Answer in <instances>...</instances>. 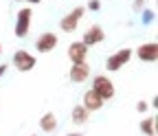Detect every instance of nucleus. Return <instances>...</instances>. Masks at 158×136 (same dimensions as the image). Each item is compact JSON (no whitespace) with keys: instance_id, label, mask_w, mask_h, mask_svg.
<instances>
[{"instance_id":"10","label":"nucleus","mask_w":158,"mask_h":136,"mask_svg":"<svg viewBox=\"0 0 158 136\" xmlns=\"http://www.w3.org/2000/svg\"><path fill=\"white\" fill-rule=\"evenodd\" d=\"M57 46V35L55 33H42L35 40V51L37 53H51Z\"/></svg>"},{"instance_id":"19","label":"nucleus","mask_w":158,"mask_h":136,"mask_svg":"<svg viewBox=\"0 0 158 136\" xmlns=\"http://www.w3.org/2000/svg\"><path fill=\"white\" fill-rule=\"evenodd\" d=\"M134 7H136V9H141V7H143V0H134Z\"/></svg>"},{"instance_id":"22","label":"nucleus","mask_w":158,"mask_h":136,"mask_svg":"<svg viewBox=\"0 0 158 136\" xmlns=\"http://www.w3.org/2000/svg\"><path fill=\"white\" fill-rule=\"evenodd\" d=\"M0 55H2V44H0Z\"/></svg>"},{"instance_id":"11","label":"nucleus","mask_w":158,"mask_h":136,"mask_svg":"<svg viewBox=\"0 0 158 136\" xmlns=\"http://www.w3.org/2000/svg\"><path fill=\"white\" fill-rule=\"evenodd\" d=\"M88 112H99V110H101L106 103H103V99H101V97H99L92 88L90 90H86V94H84V103H81Z\"/></svg>"},{"instance_id":"12","label":"nucleus","mask_w":158,"mask_h":136,"mask_svg":"<svg viewBox=\"0 0 158 136\" xmlns=\"http://www.w3.org/2000/svg\"><path fill=\"white\" fill-rule=\"evenodd\" d=\"M70 121L75 123V125H86L88 121H90V112L79 103V105H75L73 108V112H70Z\"/></svg>"},{"instance_id":"25","label":"nucleus","mask_w":158,"mask_h":136,"mask_svg":"<svg viewBox=\"0 0 158 136\" xmlns=\"http://www.w3.org/2000/svg\"><path fill=\"white\" fill-rule=\"evenodd\" d=\"M31 136H35V134H31Z\"/></svg>"},{"instance_id":"6","label":"nucleus","mask_w":158,"mask_h":136,"mask_svg":"<svg viewBox=\"0 0 158 136\" xmlns=\"http://www.w3.org/2000/svg\"><path fill=\"white\" fill-rule=\"evenodd\" d=\"M136 55L141 62H147V64H154L158 60V44L156 42H145L136 48Z\"/></svg>"},{"instance_id":"23","label":"nucleus","mask_w":158,"mask_h":136,"mask_svg":"<svg viewBox=\"0 0 158 136\" xmlns=\"http://www.w3.org/2000/svg\"><path fill=\"white\" fill-rule=\"evenodd\" d=\"M18 2H22V0H18Z\"/></svg>"},{"instance_id":"17","label":"nucleus","mask_w":158,"mask_h":136,"mask_svg":"<svg viewBox=\"0 0 158 136\" xmlns=\"http://www.w3.org/2000/svg\"><path fill=\"white\" fill-rule=\"evenodd\" d=\"M136 110H138V112H147V101H138Z\"/></svg>"},{"instance_id":"4","label":"nucleus","mask_w":158,"mask_h":136,"mask_svg":"<svg viewBox=\"0 0 158 136\" xmlns=\"http://www.w3.org/2000/svg\"><path fill=\"white\" fill-rule=\"evenodd\" d=\"M35 64H37L35 55H31L29 51H15V53H13V68H18L20 72H29V70H33Z\"/></svg>"},{"instance_id":"16","label":"nucleus","mask_w":158,"mask_h":136,"mask_svg":"<svg viewBox=\"0 0 158 136\" xmlns=\"http://www.w3.org/2000/svg\"><path fill=\"white\" fill-rule=\"evenodd\" d=\"M152 20H154V11H149V9H147V11L143 13V22H145V24H149Z\"/></svg>"},{"instance_id":"15","label":"nucleus","mask_w":158,"mask_h":136,"mask_svg":"<svg viewBox=\"0 0 158 136\" xmlns=\"http://www.w3.org/2000/svg\"><path fill=\"white\" fill-rule=\"evenodd\" d=\"M86 9H90V11H99V9H101V2H99V0H90Z\"/></svg>"},{"instance_id":"5","label":"nucleus","mask_w":158,"mask_h":136,"mask_svg":"<svg viewBox=\"0 0 158 136\" xmlns=\"http://www.w3.org/2000/svg\"><path fill=\"white\" fill-rule=\"evenodd\" d=\"M31 9L24 7V9H20L18 11V18H15V37H24L31 29Z\"/></svg>"},{"instance_id":"24","label":"nucleus","mask_w":158,"mask_h":136,"mask_svg":"<svg viewBox=\"0 0 158 136\" xmlns=\"http://www.w3.org/2000/svg\"><path fill=\"white\" fill-rule=\"evenodd\" d=\"M152 136H156V134H152Z\"/></svg>"},{"instance_id":"9","label":"nucleus","mask_w":158,"mask_h":136,"mask_svg":"<svg viewBox=\"0 0 158 136\" xmlns=\"http://www.w3.org/2000/svg\"><path fill=\"white\" fill-rule=\"evenodd\" d=\"M86 55H88V46L79 40V42H73L70 46H68V60L73 62V64H81V62H86Z\"/></svg>"},{"instance_id":"20","label":"nucleus","mask_w":158,"mask_h":136,"mask_svg":"<svg viewBox=\"0 0 158 136\" xmlns=\"http://www.w3.org/2000/svg\"><path fill=\"white\" fill-rule=\"evenodd\" d=\"M66 136H84L81 132H70V134H66Z\"/></svg>"},{"instance_id":"1","label":"nucleus","mask_w":158,"mask_h":136,"mask_svg":"<svg viewBox=\"0 0 158 136\" xmlns=\"http://www.w3.org/2000/svg\"><path fill=\"white\" fill-rule=\"evenodd\" d=\"M92 90L101 97L103 101L112 99L114 92H116V88H114V84H112V79H110L108 75H97V77H92Z\"/></svg>"},{"instance_id":"14","label":"nucleus","mask_w":158,"mask_h":136,"mask_svg":"<svg viewBox=\"0 0 158 136\" xmlns=\"http://www.w3.org/2000/svg\"><path fill=\"white\" fill-rule=\"evenodd\" d=\"M141 132H143L145 136L156 134V116H147V119L141 121Z\"/></svg>"},{"instance_id":"13","label":"nucleus","mask_w":158,"mask_h":136,"mask_svg":"<svg viewBox=\"0 0 158 136\" xmlns=\"http://www.w3.org/2000/svg\"><path fill=\"white\" fill-rule=\"evenodd\" d=\"M40 130L46 132V134H53V132L57 130V116H55L53 112L42 114V119H40Z\"/></svg>"},{"instance_id":"21","label":"nucleus","mask_w":158,"mask_h":136,"mask_svg":"<svg viewBox=\"0 0 158 136\" xmlns=\"http://www.w3.org/2000/svg\"><path fill=\"white\" fill-rule=\"evenodd\" d=\"M29 5H37V2H42V0H27Z\"/></svg>"},{"instance_id":"8","label":"nucleus","mask_w":158,"mask_h":136,"mask_svg":"<svg viewBox=\"0 0 158 136\" xmlns=\"http://www.w3.org/2000/svg\"><path fill=\"white\" fill-rule=\"evenodd\" d=\"M106 40V31L99 27V24H92L86 33H84V37H81V42L86 44V46H94V44H101Z\"/></svg>"},{"instance_id":"2","label":"nucleus","mask_w":158,"mask_h":136,"mask_svg":"<svg viewBox=\"0 0 158 136\" xmlns=\"http://www.w3.org/2000/svg\"><path fill=\"white\" fill-rule=\"evenodd\" d=\"M84 15H86V7H75L70 13H66L62 20H59V29L66 31V33H73V31L77 29L79 20H81Z\"/></svg>"},{"instance_id":"3","label":"nucleus","mask_w":158,"mask_h":136,"mask_svg":"<svg viewBox=\"0 0 158 136\" xmlns=\"http://www.w3.org/2000/svg\"><path fill=\"white\" fill-rule=\"evenodd\" d=\"M130 57H132V48H121V51L112 53L108 60H106V68H108L110 72H116V70H121V68L130 62Z\"/></svg>"},{"instance_id":"7","label":"nucleus","mask_w":158,"mask_h":136,"mask_svg":"<svg viewBox=\"0 0 158 136\" xmlns=\"http://www.w3.org/2000/svg\"><path fill=\"white\" fill-rule=\"evenodd\" d=\"M68 77H70V81H73V84H84V81H88V77H90V64H88V62L73 64Z\"/></svg>"},{"instance_id":"18","label":"nucleus","mask_w":158,"mask_h":136,"mask_svg":"<svg viewBox=\"0 0 158 136\" xmlns=\"http://www.w3.org/2000/svg\"><path fill=\"white\" fill-rule=\"evenodd\" d=\"M7 68H9V66H7V64H2V66H0V77H2V75H5V72H7Z\"/></svg>"}]
</instances>
